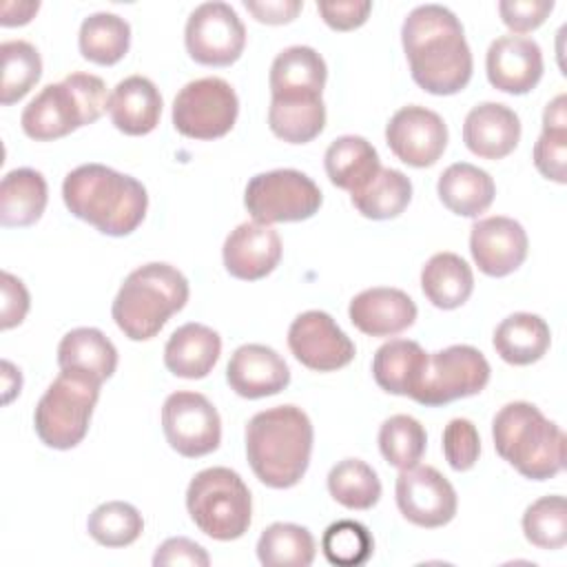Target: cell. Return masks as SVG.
Masks as SVG:
<instances>
[{"instance_id": "cell-1", "label": "cell", "mask_w": 567, "mask_h": 567, "mask_svg": "<svg viewBox=\"0 0 567 567\" xmlns=\"http://www.w3.org/2000/svg\"><path fill=\"white\" fill-rule=\"evenodd\" d=\"M412 80L432 95H452L472 78V51L461 20L443 4L414 7L401 27Z\"/></svg>"}, {"instance_id": "cell-2", "label": "cell", "mask_w": 567, "mask_h": 567, "mask_svg": "<svg viewBox=\"0 0 567 567\" xmlns=\"http://www.w3.org/2000/svg\"><path fill=\"white\" fill-rule=\"evenodd\" d=\"M71 215L111 237L131 235L144 219L148 195L140 179L104 164H82L62 182Z\"/></svg>"}, {"instance_id": "cell-3", "label": "cell", "mask_w": 567, "mask_h": 567, "mask_svg": "<svg viewBox=\"0 0 567 567\" xmlns=\"http://www.w3.org/2000/svg\"><path fill=\"white\" fill-rule=\"evenodd\" d=\"M312 439V423L297 405L257 412L246 425V456L255 476L272 489L297 485L310 465Z\"/></svg>"}, {"instance_id": "cell-4", "label": "cell", "mask_w": 567, "mask_h": 567, "mask_svg": "<svg viewBox=\"0 0 567 567\" xmlns=\"http://www.w3.org/2000/svg\"><path fill=\"white\" fill-rule=\"evenodd\" d=\"M494 447L518 474L532 481L554 478L565 467V434L536 405L512 401L492 421Z\"/></svg>"}, {"instance_id": "cell-5", "label": "cell", "mask_w": 567, "mask_h": 567, "mask_svg": "<svg viewBox=\"0 0 567 567\" xmlns=\"http://www.w3.org/2000/svg\"><path fill=\"white\" fill-rule=\"evenodd\" d=\"M188 301V279L171 264L151 261L135 268L120 286L111 315L131 341L153 339Z\"/></svg>"}, {"instance_id": "cell-6", "label": "cell", "mask_w": 567, "mask_h": 567, "mask_svg": "<svg viewBox=\"0 0 567 567\" xmlns=\"http://www.w3.org/2000/svg\"><path fill=\"white\" fill-rule=\"evenodd\" d=\"M109 109L106 84L93 73H71L47 84L22 111V131L35 142H49L93 124Z\"/></svg>"}, {"instance_id": "cell-7", "label": "cell", "mask_w": 567, "mask_h": 567, "mask_svg": "<svg viewBox=\"0 0 567 567\" xmlns=\"http://www.w3.org/2000/svg\"><path fill=\"white\" fill-rule=\"evenodd\" d=\"M102 381L82 370H62L33 412L38 439L53 450L75 447L89 432Z\"/></svg>"}, {"instance_id": "cell-8", "label": "cell", "mask_w": 567, "mask_h": 567, "mask_svg": "<svg viewBox=\"0 0 567 567\" xmlns=\"http://www.w3.org/2000/svg\"><path fill=\"white\" fill-rule=\"evenodd\" d=\"M193 523L215 540L241 538L250 527L252 498L244 478L230 467H208L193 476L186 489Z\"/></svg>"}, {"instance_id": "cell-9", "label": "cell", "mask_w": 567, "mask_h": 567, "mask_svg": "<svg viewBox=\"0 0 567 567\" xmlns=\"http://www.w3.org/2000/svg\"><path fill=\"white\" fill-rule=\"evenodd\" d=\"M323 197L319 186L301 171L277 168L250 177L244 190V206L259 224L301 221L312 217Z\"/></svg>"}, {"instance_id": "cell-10", "label": "cell", "mask_w": 567, "mask_h": 567, "mask_svg": "<svg viewBox=\"0 0 567 567\" xmlns=\"http://www.w3.org/2000/svg\"><path fill=\"white\" fill-rule=\"evenodd\" d=\"M489 363L474 346L456 343L427 354L425 372L410 399L439 408L456 399L478 394L489 381Z\"/></svg>"}, {"instance_id": "cell-11", "label": "cell", "mask_w": 567, "mask_h": 567, "mask_svg": "<svg viewBox=\"0 0 567 567\" xmlns=\"http://www.w3.org/2000/svg\"><path fill=\"white\" fill-rule=\"evenodd\" d=\"M239 100L221 78H199L179 89L173 100L175 128L193 140L226 135L237 120Z\"/></svg>"}, {"instance_id": "cell-12", "label": "cell", "mask_w": 567, "mask_h": 567, "mask_svg": "<svg viewBox=\"0 0 567 567\" xmlns=\"http://www.w3.org/2000/svg\"><path fill=\"white\" fill-rule=\"evenodd\" d=\"M184 42L188 55L204 66H228L246 47V27L226 2H204L186 20Z\"/></svg>"}, {"instance_id": "cell-13", "label": "cell", "mask_w": 567, "mask_h": 567, "mask_svg": "<svg viewBox=\"0 0 567 567\" xmlns=\"http://www.w3.org/2000/svg\"><path fill=\"white\" fill-rule=\"evenodd\" d=\"M162 430L168 445L186 456L199 458L219 447L221 419L215 405L199 392L179 390L162 405Z\"/></svg>"}, {"instance_id": "cell-14", "label": "cell", "mask_w": 567, "mask_h": 567, "mask_svg": "<svg viewBox=\"0 0 567 567\" xmlns=\"http://www.w3.org/2000/svg\"><path fill=\"white\" fill-rule=\"evenodd\" d=\"M396 507L419 527L434 529L447 525L456 514V492L452 483L432 465H414L396 476Z\"/></svg>"}, {"instance_id": "cell-15", "label": "cell", "mask_w": 567, "mask_h": 567, "mask_svg": "<svg viewBox=\"0 0 567 567\" xmlns=\"http://www.w3.org/2000/svg\"><path fill=\"white\" fill-rule=\"evenodd\" d=\"M288 348L299 363L332 372L354 359V343L323 310H306L288 328Z\"/></svg>"}, {"instance_id": "cell-16", "label": "cell", "mask_w": 567, "mask_h": 567, "mask_svg": "<svg viewBox=\"0 0 567 567\" xmlns=\"http://www.w3.org/2000/svg\"><path fill=\"white\" fill-rule=\"evenodd\" d=\"M390 151L408 166H432L447 146V126L443 117L425 106H401L385 126Z\"/></svg>"}, {"instance_id": "cell-17", "label": "cell", "mask_w": 567, "mask_h": 567, "mask_svg": "<svg viewBox=\"0 0 567 567\" xmlns=\"http://www.w3.org/2000/svg\"><path fill=\"white\" fill-rule=\"evenodd\" d=\"M525 228L505 215L485 217L472 224L470 252L481 272L489 277H505L514 272L527 257Z\"/></svg>"}, {"instance_id": "cell-18", "label": "cell", "mask_w": 567, "mask_h": 567, "mask_svg": "<svg viewBox=\"0 0 567 567\" xmlns=\"http://www.w3.org/2000/svg\"><path fill=\"white\" fill-rule=\"evenodd\" d=\"M487 80L512 95L529 93L543 75V51L536 40L523 35L496 38L485 55Z\"/></svg>"}, {"instance_id": "cell-19", "label": "cell", "mask_w": 567, "mask_h": 567, "mask_svg": "<svg viewBox=\"0 0 567 567\" xmlns=\"http://www.w3.org/2000/svg\"><path fill=\"white\" fill-rule=\"evenodd\" d=\"M224 266L235 279L257 281L270 275L281 259V239L275 228L259 221H244L224 241Z\"/></svg>"}, {"instance_id": "cell-20", "label": "cell", "mask_w": 567, "mask_h": 567, "mask_svg": "<svg viewBox=\"0 0 567 567\" xmlns=\"http://www.w3.org/2000/svg\"><path fill=\"white\" fill-rule=\"evenodd\" d=\"M226 381L244 399H264L279 394L290 383V370L272 348L246 343L233 352Z\"/></svg>"}, {"instance_id": "cell-21", "label": "cell", "mask_w": 567, "mask_h": 567, "mask_svg": "<svg viewBox=\"0 0 567 567\" xmlns=\"http://www.w3.org/2000/svg\"><path fill=\"white\" fill-rule=\"evenodd\" d=\"M357 330L370 337H394L416 319V303L399 288H368L352 297L348 308Z\"/></svg>"}, {"instance_id": "cell-22", "label": "cell", "mask_w": 567, "mask_h": 567, "mask_svg": "<svg viewBox=\"0 0 567 567\" xmlns=\"http://www.w3.org/2000/svg\"><path fill=\"white\" fill-rule=\"evenodd\" d=\"M518 140L520 120L501 102H481L465 115L463 142L483 159H501L509 155Z\"/></svg>"}, {"instance_id": "cell-23", "label": "cell", "mask_w": 567, "mask_h": 567, "mask_svg": "<svg viewBox=\"0 0 567 567\" xmlns=\"http://www.w3.org/2000/svg\"><path fill=\"white\" fill-rule=\"evenodd\" d=\"M328 66L321 53L312 47L295 44L277 53L270 66V95L272 100H310L321 97L326 86Z\"/></svg>"}, {"instance_id": "cell-24", "label": "cell", "mask_w": 567, "mask_h": 567, "mask_svg": "<svg viewBox=\"0 0 567 567\" xmlns=\"http://www.w3.org/2000/svg\"><path fill=\"white\" fill-rule=\"evenodd\" d=\"M106 111L117 131L126 135H146L159 124L162 95L148 78L128 75L115 84Z\"/></svg>"}, {"instance_id": "cell-25", "label": "cell", "mask_w": 567, "mask_h": 567, "mask_svg": "<svg viewBox=\"0 0 567 567\" xmlns=\"http://www.w3.org/2000/svg\"><path fill=\"white\" fill-rule=\"evenodd\" d=\"M221 352L219 334L204 323L179 326L164 346V365L182 379H204Z\"/></svg>"}, {"instance_id": "cell-26", "label": "cell", "mask_w": 567, "mask_h": 567, "mask_svg": "<svg viewBox=\"0 0 567 567\" xmlns=\"http://www.w3.org/2000/svg\"><path fill=\"white\" fill-rule=\"evenodd\" d=\"M427 365V352L410 339L385 341L372 359L377 385L390 394L412 396Z\"/></svg>"}, {"instance_id": "cell-27", "label": "cell", "mask_w": 567, "mask_h": 567, "mask_svg": "<svg viewBox=\"0 0 567 567\" xmlns=\"http://www.w3.org/2000/svg\"><path fill=\"white\" fill-rule=\"evenodd\" d=\"M436 190L443 206L461 217H478L489 208L496 195L489 173L467 162L450 164L441 173Z\"/></svg>"}, {"instance_id": "cell-28", "label": "cell", "mask_w": 567, "mask_h": 567, "mask_svg": "<svg viewBox=\"0 0 567 567\" xmlns=\"http://www.w3.org/2000/svg\"><path fill=\"white\" fill-rule=\"evenodd\" d=\"M49 199L47 179L33 168H13L0 184V224L7 228H24L35 224Z\"/></svg>"}, {"instance_id": "cell-29", "label": "cell", "mask_w": 567, "mask_h": 567, "mask_svg": "<svg viewBox=\"0 0 567 567\" xmlns=\"http://www.w3.org/2000/svg\"><path fill=\"white\" fill-rule=\"evenodd\" d=\"M492 343L503 361L512 365H529L549 350L551 332L543 317L514 312L496 326Z\"/></svg>"}, {"instance_id": "cell-30", "label": "cell", "mask_w": 567, "mask_h": 567, "mask_svg": "<svg viewBox=\"0 0 567 567\" xmlns=\"http://www.w3.org/2000/svg\"><path fill=\"white\" fill-rule=\"evenodd\" d=\"M323 166L330 182L350 190V195L363 188L381 168L377 148L361 135L337 137L323 155Z\"/></svg>"}, {"instance_id": "cell-31", "label": "cell", "mask_w": 567, "mask_h": 567, "mask_svg": "<svg viewBox=\"0 0 567 567\" xmlns=\"http://www.w3.org/2000/svg\"><path fill=\"white\" fill-rule=\"evenodd\" d=\"M421 288L432 306L454 310L470 299L474 275L467 261L456 252H436L421 270Z\"/></svg>"}, {"instance_id": "cell-32", "label": "cell", "mask_w": 567, "mask_h": 567, "mask_svg": "<svg viewBox=\"0 0 567 567\" xmlns=\"http://www.w3.org/2000/svg\"><path fill=\"white\" fill-rule=\"evenodd\" d=\"M60 370H82L100 381L113 377L117 368V350L97 328H73L58 346Z\"/></svg>"}, {"instance_id": "cell-33", "label": "cell", "mask_w": 567, "mask_h": 567, "mask_svg": "<svg viewBox=\"0 0 567 567\" xmlns=\"http://www.w3.org/2000/svg\"><path fill=\"white\" fill-rule=\"evenodd\" d=\"M78 44L86 60L109 66L126 55L131 44V27L117 13L97 11L82 20Z\"/></svg>"}, {"instance_id": "cell-34", "label": "cell", "mask_w": 567, "mask_h": 567, "mask_svg": "<svg viewBox=\"0 0 567 567\" xmlns=\"http://www.w3.org/2000/svg\"><path fill=\"white\" fill-rule=\"evenodd\" d=\"M352 206L368 219L399 217L412 199V182L396 168H379L377 175L350 195Z\"/></svg>"}, {"instance_id": "cell-35", "label": "cell", "mask_w": 567, "mask_h": 567, "mask_svg": "<svg viewBox=\"0 0 567 567\" xmlns=\"http://www.w3.org/2000/svg\"><path fill=\"white\" fill-rule=\"evenodd\" d=\"M315 554L312 534L295 523H272L257 540V558L266 567H308Z\"/></svg>"}, {"instance_id": "cell-36", "label": "cell", "mask_w": 567, "mask_h": 567, "mask_svg": "<svg viewBox=\"0 0 567 567\" xmlns=\"http://www.w3.org/2000/svg\"><path fill=\"white\" fill-rule=\"evenodd\" d=\"M268 126L284 142L306 144L323 131L326 104L321 97L270 100Z\"/></svg>"}, {"instance_id": "cell-37", "label": "cell", "mask_w": 567, "mask_h": 567, "mask_svg": "<svg viewBox=\"0 0 567 567\" xmlns=\"http://www.w3.org/2000/svg\"><path fill=\"white\" fill-rule=\"evenodd\" d=\"M328 492L348 509H370L381 498V481L365 461L343 458L328 474Z\"/></svg>"}, {"instance_id": "cell-38", "label": "cell", "mask_w": 567, "mask_h": 567, "mask_svg": "<svg viewBox=\"0 0 567 567\" xmlns=\"http://www.w3.org/2000/svg\"><path fill=\"white\" fill-rule=\"evenodd\" d=\"M2 82L0 102L4 106L22 100L42 75V58L27 40H7L0 44Z\"/></svg>"}, {"instance_id": "cell-39", "label": "cell", "mask_w": 567, "mask_h": 567, "mask_svg": "<svg viewBox=\"0 0 567 567\" xmlns=\"http://www.w3.org/2000/svg\"><path fill=\"white\" fill-rule=\"evenodd\" d=\"M427 434L425 427L410 414H394L381 423L379 450L383 458L399 470L419 465L425 454Z\"/></svg>"}, {"instance_id": "cell-40", "label": "cell", "mask_w": 567, "mask_h": 567, "mask_svg": "<svg viewBox=\"0 0 567 567\" xmlns=\"http://www.w3.org/2000/svg\"><path fill=\"white\" fill-rule=\"evenodd\" d=\"M86 529L91 538L104 547H126L140 538L144 518L131 503L109 501L89 514Z\"/></svg>"}, {"instance_id": "cell-41", "label": "cell", "mask_w": 567, "mask_h": 567, "mask_svg": "<svg viewBox=\"0 0 567 567\" xmlns=\"http://www.w3.org/2000/svg\"><path fill=\"white\" fill-rule=\"evenodd\" d=\"M523 534L538 549H560L567 543L565 496H543L523 514Z\"/></svg>"}, {"instance_id": "cell-42", "label": "cell", "mask_w": 567, "mask_h": 567, "mask_svg": "<svg viewBox=\"0 0 567 567\" xmlns=\"http://www.w3.org/2000/svg\"><path fill=\"white\" fill-rule=\"evenodd\" d=\"M321 549L332 565L357 567L372 556L374 540L365 525L343 518L328 525V529L321 536Z\"/></svg>"}, {"instance_id": "cell-43", "label": "cell", "mask_w": 567, "mask_h": 567, "mask_svg": "<svg viewBox=\"0 0 567 567\" xmlns=\"http://www.w3.org/2000/svg\"><path fill=\"white\" fill-rule=\"evenodd\" d=\"M443 454L452 470L467 472L481 454L478 430L470 419H452L443 430Z\"/></svg>"}, {"instance_id": "cell-44", "label": "cell", "mask_w": 567, "mask_h": 567, "mask_svg": "<svg viewBox=\"0 0 567 567\" xmlns=\"http://www.w3.org/2000/svg\"><path fill=\"white\" fill-rule=\"evenodd\" d=\"M534 166L556 184L567 182V128H545L534 144Z\"/></svg>"}, {"instance_id": "cell-45", "label": "cell", "mask_w": 567, "mask_h": 567, "mask_svg": "<svg viewBox=\"0 0 567 567\" xmlns=\"http://www.w3.org/2000/svg\"><path fill=\"white\" fill-rule=\"evenodd\" d=\"M554 9V0H501L498 13L514 33L538 29Z\"/></svg>"}, {"instance_id": "cell-46", "label": "cell", "mask_w": 567, "mask_h": 567, "mask_svg": "<svg viewBox=\"0 0 567 567\" xmlns=\"http://www.w3.org/2000/svg\"><path fill=\"white\" fill-rule=\"evenodd\" d=\"M153 565H190V567H206L210 565V556L206 554V549L202 545H197L190 538L184 536H175L164 540L155 556H153Z\"/></svg>"}, {"instance_id": "cell-47", "label": "cell", "mask_w": 567, "mask_h": 567, "mask_svg": "<svg viewBox=\"0 0 567 567\" xmlns=\"http://www.w3.org/2000/svg\"><path fill=\"white\" fill-rule=\"evenodd\" d=\"M323 22L337 31H350L361 27L370 11L372 2L368 0H346V2H319L317 4Z\"/></svg>"}, {"instance_id": "cell-48", "label": "cell", "mask_w": 567, "mask_h": 567, "mask_svg": "<svg viewBox=\"0 0 567 567\" xmlns=\"http://www.w3.org/2000/svg\"><path fill=\"white\" fill-rule=\"evenodd\" d=\"M0 281H2V330H9L22 323V319L27 317L29 292L24 284L7 270L0 275Z\"/></svg>"}, {"instance_id": "cell-49", "label": "cell", "mask_w": 567, "mask_h": 567, "mask_svg": "<svg viewBox=\"0 0 567 567\" xmlns=\"http://www.w3.org/2000/svg\"><path fill=\"white\" fill-rule=\"evenodd\" d=\"M244 7L259 22L286 24V22H292L297 18L303 2L301 0H244Z\"/></svg>"}, {"instance_id": "cell-50", "label": "cell", "mask_w": 567, "mask_h": 567, "mask_svg": "<svg viewBox=\"0 0 567 567\" xmlns=\"http://www.w3.org/2000/svg\"><path fill=\"white\" fill-rule=\"evenodd\" d=\"M40 2L35 0H24V2H4L2 4V18L0 24L2 27H16V24H27L33 13H38Z\"/></svg>"}, {"instance_id": "cell-51", "label": "cell", "mask_w": 567, "mask_h": 567, "mask_svg": "<svg viewBox=\"0 0 567 567\" xmlns=\"http://www.w3.org/2000/svg\"><path fill=\"white\" fill-rule=\"evenodd\" d=\"M543 126L545 128H567V95H556L543 113Z\"/></svg>"}, {"instance_id": "cell-52", "label": "cell", "mask_w": 567, "mask_h": 567, "mask_svg": "<svg viewBox=\"0 0 567 567\" xmlns=\"http://www.w3.org/2000/svg\"><path fill=\"white\" fill-rule=\"evenodd\" d=\"M20 385H22L20 370H16V368H13V363L2 361V390H4L2 401H4V403H9V401L20 392Z\"/></svg>"}]
</instances>
